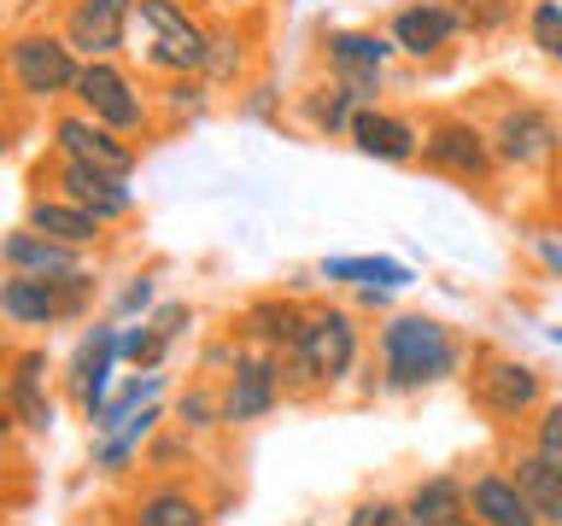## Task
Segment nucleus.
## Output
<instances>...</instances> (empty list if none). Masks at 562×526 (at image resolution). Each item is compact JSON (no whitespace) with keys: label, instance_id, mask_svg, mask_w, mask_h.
Masks as SVG:
<instances>
[{"label":"nucleus","instance_id":"f257e3e1","mask_svg":"<svg viewBox=\"0 0 562 526\" xmlns=\"http://www.w3.org/2000/svg\"><path fill=\"white\" fill-rule=\"evenodd\" d=\"M463 345L451 340L446 322L434 316H393L381 328V380L386 392H422V386L457 375Z\"/></svg>","mask_w":562,"mask_h":526},{"label":"nucleus","instance_id":"f03ea898","mask_svg":"<svg viewBox=\"0 0 562 526\" xmlns=\"http://www.w3.org/2000/svg\"><path fill=\"white\" fill-rule=\"evenodd\" d=\"M358 363V316L340 305H316L305 322V340H299L288 357H281V380L288 392H323V386H340Z\"/></svg>","mask_w":562,"mask_h":526},{"label":"nucleus","instance_id":"7ed1b4c3","mask_svg":"<svg viewBox=\"0 0 562 526\" xmlns=\"http://www.w3.org/2000/svg\"><path fill=\"white\" fill-rule=\"evenodd\" d=\"M140 24V59L158 77H205L211 53V24L200 12H188V0H135Z\"/></svg>","mask_w":562,"mask_h":526},{"label":"nucleus","instance_id":"20e7f679","mask_svg":"<svg viewBox=\"0 0 562 526\" xmlns=\"http://www.w3.org/2000/svg\"><path fill=\"white\" fill-rule=\"evenodd\" d=\"M82 65L88 59L65 42V30H18L12 47H7V77L18 88V100H30V105L70 100Z\"/></svg>","mask_w":562,"mask_h":526},{"label":"nucleus","instance_id":"39448f33","mask_svg":"<svg viewBox=\"0 0 562 526\" xmlns=\"http://www.w3.org/2000/svg\"><path fill=\"white\" fill-rule=\"evenodd\" d=\"M70 100H77V112L112 123V129L130 135V140L153 129V94H147V88H140L117 59H88L82 77H77V94H70Z\"/></svg>","mask_w":562,"mask_h":526},{"label":"nucleus","instance_id":"423d86ee","mask_svg":"<svg viewBox=\"0 0 562 526\" xmlns=\"http://www.w3.org/2000/svg\"><path fill=\"white\" fill-rule=\"evenodd\" d=\"M469 398L486 421H521L544 410V380L533 363H516V357H498V351H474V368H469Z\"/></svg>","mask_w":562,"mask_h":526},{"label":"nucleus","instance_id":"0eeeda50","mask_svg":"<svg viewBox=\"0 0 562 526\" xmlns=\"http://www.w3.org/2000/svg\"><path fill=\"white\" fill-rule=\"evenodd\" d=\"M422 164L434 175H451L463 187H486L492 170H498V147H492V129L469 117H434L422 129Z\"/></svg>","mask_w":562,"mask_h":526},{"label":"nucleus","instance_id":"6e6552de","mask_svg":"<svg viewBox=\"0 0 562 526\" xmlns=\"http://www.w3.org/2000/svg\"><path fill=\"white\" fill-rule=\"evenodd\" d=\"M393 53H398L393 35H375V30H328L323 35L328 77L358 100V112L363 105H381V82H386V59Z\"/></svg>","mask_w":562,"mask_h":526},{"label":"nucleus","instance_id":"1a4fd4ad","mask_svg":"<svg viewBox=\"0 0 562 526\" xmlns=\"http://www.w3.org/2000/svg\"><path fill=\"white\" fill-rule=\"evenodd\" d=\"M492 147H498V164H509V170H551L562 158V123L544 105L516 100L492 123Z\"/></svg>","mask_w":562,"mask_h":526},{"label":"nucleus","instance_id":"9d476101","mask_svg":"<svg viewBox=\"0 0 562 526\" xmlns=\"http://www.w3.org/2000/svg\"><path fill=\"white\" fill-rule=\"evenodd\" d=\"M53 147H59V158H77V164H94V170H112V175H130L140 164L135 140L117 135L112 123L88 117V112H59L53 117Z\"/></svg>","mask_w":562,"mask_h":526},{"label":"nucleus","instance_id":"9b49d317","mask_svg":"<svg viewBox=\"0 0 562 526\" xmlns=\"http://www.w3.org/2000/svg\"><path fill=\"white\" fill-rule=\"evenodd\" d=\"M135 24V0H70L65 7V42L82 59H117Z\"/></svg>","mask_w":562,"mask_h":526},{"label":"nucleus","instance_id":"f8f14e48","mask_svg":"<svg viewBox=\"0 0 562 526\" xmlns=\"http://www.w3.org/2000/svg\"><path fill=\"white\" fill-rule=\"evenodd\" d=\"M53 193H65L70 205L94 210L100 222H123V217H135L130 175H112V170L77 164V158H59V170H53Z\"/></svg>","mask_w":562,"mask_h":526},{"label":"nucleus","instance_id":"ddd939ff","mask_svg":"<svg viewBox=\"0 0 562 526\" xmlns=\"http://www.w3.org/2000/svg\"><path fill=\"white\" fill-rule=\"evenodd\" d=\"M281 392H288V380H281V357L276 351H246V357H235V380H228L223 392V421H258L270 415Z\"/></svg>","mask_w":562,"mask_h":526},{"label":"nucleus","instance_id":"4468645a","mask_svg":"<svg viewBox=\"0 0 562 526\" xmlns=\"http://www.w3.org/2000/svg\"><path fill=\"white\" fill-rule=\"evenodd\" d=\"M457 12L446 7V0H411V7H398L393 12V47L398 53H411V59H439L451 42H457Z\"/></svg>","mask_w":562,"mask_h":526},{"label":"nucleus","instance_id":"2eb2a0df","mask_svg":"<svg viewBox=\"0 0 562 526\" xmlns=\"http://www.w3.org/2000/svg\"><path fill=\"white\" fill-rule=\"evenodd\" d=\"M351 147L363 158H381V164H411V158H422V129L386 105H363L351 117Z\"/></svg>","mask_w":562,"mask_h":526},{"label":"nucleus","instance_id":"dca6fc26","mask_svg":"<svg viewBox=\"0 0 562 526\" xmlns=\"http://www.w3.org/2000/svg\"><path fill=\"white\" fill-rule=\"evenodd\" d=\"M0 316H7L12 328H53L65 322V287L47 275H24V270H7L0 281Z\"/></svg>","mask_w":562,"mask_h":526},{"label":"nucleus","instance_id":"f3484780","mask_svg":"<svg viewBox=\"0 0 562 526\" xmlns=\"http://www.w3.org/2000/svg\"><path fill=\"white\" fill-rule=\"evenodd\" d=\"M123 357V333L117 328H94L77 351V363H70V392H77V403L88 410V421L100 415L105 403V386H112V363Z\"/></svg>","mask_w":562,"mask_h":526},{"label":"nucleus","instance_id":"a211bd4d","mask_svg":"<svg viewBox=\"0 0 562 526\" xmlns=\"http://www.w3.org/2000/svg\"><path fill=\"white\" fill-rule=\"evenodd\" d=\"M469 508L481 526H544L539 508L527 503V491L516 485V473H474L469 480Z\"/></svg>","mask_w":562,"mask_h":526},{"label":"nucleus","instance_id":"6ab92c4d","mask_svg":"<svg viewBox=\"0 0 562 526\" xmlns=\"http://www.w3.org/2000/svg\"><path fill=\"white\" fill-rule=\"evenodd\" d=\"M35 235H47V240H59V245H100L105 240V222L94 217V210H82V205H70L65 193H35L30 199V217H24Z\"/></svg>","mask_w":562,"mask_h":526},{"label":"nucleus","instance_id":"aec40b11","mask_svg":"<svg viewBox=\"0 0 562 526\" xmlns=\"http://www.w3.org/2000/svg\"><path fill=\"white\" fill-rule=\"evenodd\" d=\"M7 403H12V421H24L30 433H47V427H53V398H47V351H18V357H12Z\"/></svg>","mask_w":562,"mask_h":526},{"label":"nucleus","instance_id":"412c9836","mask_svg":"<svg viewBox=\"0 0 562 526\" xmlns=\"http://www.w3.org/2000/svg\"><path fill=\"white\" fill-rule=\"evenodd\" d=\"M404 521L411 526H481L469 508V485L451 480V473H434L422 480L411 498H404Z\"/></svg>","mask_w":562,"mask_h":526},{"label":"nucleus","instance_id":"4be33fe9","mask_svg":"<svg viewBox=\"0 0 562 526\" xmlns=\"http://www.w3.org/2000/svg\"><path fill=\"white\" fill-rule=\"evenodd\" d=\"M305 322H311V310L305 305H293V298H258L252 310H246V340L263 345V351H276V357H288V351L305 340Z\"/></svg>","mask_w":562,"mask_h":526},{"label":"nucleus","instance_id":"5701e85b","mask_svg":"<svg viewBox=\"0 0 562 526\" xmlns=\"http://www.w3.org/2000/svg\"><path fill=\"white\" fill-rule=\"evenodd\" d=\"M7 270H24V275H47V281H59V275H77L82 270V258H77V245H59V240H47V235H35V228H12L7 235Z\"/></svg>","mask_w":562,"mask_h":526},{"label":"nucleus","instance_id":"b1692460","mask_svg":"<svg viewBox=\"0 0 562 526\" xmlns=\"http://www.w3.org/2000/svg\"><path fill=\"white\" fill-rule=\"evenodd\" d=\"M509 473H516V485L527 491V503L539 508V521L544 526H562V468L551 462V456L516 450V456H509Z\"/></svg>","mask_w":562,"mask_h":526},{"label":"nucleus","instance_id":"393cba45","mask_svg":"<svg viewBox=\"0 0 562 526\" xmlns=\"http://www.w3.org/2000/svg\"><path fill=\"white\" fill-rule=\"evenodd\" d=\"M135 526H211L205 521V503L182 485H158L135 503Z\"/></svg>","mask_w":562,"mask_h":526},{"label":"nucleus","instance_id":"a878e982","mask_svg":"<svg viewBox=\"0 0 562 526\" xmlns=\"http://www.w3.org/2000/svg\"><path fill=\"white\" fill-rule=\"evenodd\" d=\"M246 70H252V42H246L235 24H211L205 82L211 88H228V82H246Z\"/></svg>","mask_w":562,"mask_h":526},{"label":"nucleus","instance_id":"bb28decb","mask_svg":"<svg viewBox=\"0 0 562 526\" xmlns=\"http://www.w3.org/2000/svg\"><path fill=\"white\" fill-rule=\"evenodd\" d=\"M299 112L316 135H351V117H358V100L346 94L340 82L328 77V88H311V94H299Z\"/></svg>","mask_w":562,"mask_h":526},{"label":"nucleus","instance_id":"cd10ccee","mask_svg":"<svg viewBox=\"0 0 562 526\" xmlns=\"http://www.w3.org/2000/svg\"><path fill=\"white\" fill-rule=\"evenodd\" d=\"M323 281H358V287H411V270L398 258H328Z\"/></svg>","mask_w":562,"mask_h":526},{"label":"nucleus","instance_id":"c85d7f7f","mask_svg":"<svg viewBox=\"0 0 562 526\" xmlns=\"http://www.w3.org/2000/svg\"><path fill=\"white\" fill-rule=\"evenodd\" d=\"M158 392H165V375H153V368H140V375H135L130 386H123L117 398H105V403H100L94 427H100V433H112L117 421H130V415H140V410H147V403H158Z\"/></svg>","mask_w":562,"mask_h":526},{"label":"nucleus","instance_id":"c756f323","mask_svg":"<svg viewBox=\"0 0 562 526\" xmlns=\"http://www.w3.org/2000/svg\"><path fill=\"white\" fill-rule=\"evenodd\" d=\"M527 35H533V47L544 59L562 65V0H533V12H527Z\"/></svg>","mask_w":562,"mask_h":526},{"label":"nucleus","instance_id":"7c9ffc66","mask_svg":"<svg viewBox=\"0 0 562 526\" xmlns=\"http://www.w3.org/2000/svg\"><path fill=\"white\" fill-rule=\"evenodd\" d=\"M457 24H463L469 35H492L509 24V12H516V0H457Z\"/></svg>","mask_w":562,"mask_h":526},{"label":"nucleus","instance_id":"2f4dec72","mask_svg":"<svg viewBox=\"0 0 562 526\" xmlns=\"http://www.w3.org/2000/svg\"><path fill=\"white\" fill-rule=\"evenodd\" d=\"M165 345H170V333H158V322H140V328L123 333V357H130L135 368H158Z\"/></svg>","mask_w":562,"mask_h":526},{"label":"nucleus","instance_id":"473e14b6","mask_svg":"<svg viewBox=\"0 0 562 526\" xmlns=\"http://www.w3.org/2000/svg\"><path fill=\"white\" fill-rule=\"evenodd\" d=\"M205 94H211V82H205V77H170L158 100H165L176 117H182V112L193 117V112H205Z\"/></svg>","mask_w":562,"mask_h":526},{"label":"nucleus","instance_id":"72a5a7b5","mask_svg":"<svg viewBox=\"0 0 562 526\" xmlns=\"http://www.w3.org/2000/svg\"><path fill=\"white\" fill-rule=\"evenodd\" d=\"M533 450L551 456V462L562 468V403H544L539 421H533Z\"/></svg>","mask_w":562,"mask_h":526},{"label":"nucleus","instance_id":"f704fd0d","mask_svg":"<svg viewBox=\"0 0 562 526\" xmlns=\"http://www.w3.org/2000/svg\"><path fill=\"white\" fill-rule=\"evenodd\" d=\"M346 526H411V521H404V503H358V508H351V521Z\"/></svg>","mask_w":562,"mask_h":526},{"label":"nucleus","instance_id":"c9c22d12","mask_svg":"<svg viewBox=\"0 0 562 526\" xmlns=\"http://www.w3.org/2000/svg\"><path fill=\"white\" fill-rule=\"evenodd\" d=\"M182 421L188 427H211V421H223V410H211V398L193 392V398H182Z\"/></svg>","mask_w":562,"mask_h":526},{"label":"nucleus","instance_id":"e433bc0d","mask_svg":"<svg viewBox=\"0 0 562 526\" xmlns=\"http://www.w3.org/2000/svg\"><path fill=\"white\" fill-rule=\"evenodd\" d=\"M147 305H153V281H147V275H135V287L123 293V310H147Z\"/></svg>","mask_w":562,"mask_h":526},{"label":"nucleus","instance_id":"4c0bfd02","mask_svg":"<svg viewBox=\"0 0 562 526\" xmlns=\"http://www.w3.org/2000/svg\"><path fill=\"white\" fill-rule=\"evenodd\" d=\"M533 245H539V258H544V263H551V270L562 275V240H551V235H539Z\"/></svg>","mask_w":562,"mask_h":526},{"label":"nucleus","instance_id":"58836bf2","mask_svg":"<svg viewBox=\"0 0 562 526\" xmlns=\"http://www.w3.org/2000/svg\"><path fill=\"white\" fill-rule=\"evenodd\" d=\"M551 205H557V217H562V158L551 164Z\"/></svg>","mask_w":562,"mask_h":526},{"label":"nucleus","instance_id":"ea45409f","mask_svg":"<svg viewBox=\"0 0 562 526\" xmlns=\"http://www.w3.org/2000/svg\"><path fill=\"white\" fill-rule=\"evenodd\" d=\"M557 345H562V328H557Z\"/></svg>","mask_w":562,"mask_h":526}]
</instances>
